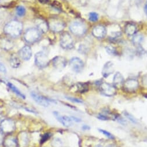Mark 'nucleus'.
<instances>
[{
    "mask_svg": "<svg viewBox=\"0 0 147 147\" xmlns=\"http://www.w3.org/2000/svg\"><path fill=\"white\" fill-rule=\"evenodd\" d=\"M67 63L65 58L62 56H56L52 59L53 67L59 70L64 69L67 65Z\"/></svg>",
    "mask_w": 147,
    "mask_h": 147,
    "instance_id": "obj_13",
    "label": "nucleus"
},
{
    "mask_svg": "<svg viewBox=\"0 0 147 147\" xmlns=\"http://www.w3.org/2000/svg\"><path fill=\"white\" fill-rule=\"evenodd\" d=\"M65 98L67 100H69L72 102H76V103H82L83 102V101L82 100H81L80 99L72 97H65Z\"/></svg>",
    "mask_w": 147,
    "mask_h": 147,
    "instance_id": "obj_31",
    "label": "nucleus"
},
{
    "mask_svg": "<svg viewBox=\"0 0 147 147\" xmlns=\"http://www.w3.org/2000/svg\"><path fill=\"white\" fill-rule=\"evenodd\" d=\"M23 30V24L18 20H12L9 22L4 27V32L12 37L19 36Z\"/></svg>",
    "mask_w": 147,
    "mask_h": 147,
    "instance_id": "obj_1",
    "label": "nucleus"
},
{
    "mask_svg": "<svg viewBox=\"0 0 147 147\" xmlns=\"http://www.w3.org/2000/svg\"><path fill=\"white\" fill-rule=\"evenodd\" d=\"M10 64L12 67L16 68L19 67L20 64V61L17 56L13 55L10 59Z\"/></svg>",
    "mask_w": 147,
    "mask_h": 147,
    "instance_id": "obj_24",
    "label": "nucleus"
},
{
    "mask_svg": "<svg viewBox=\"0 0 147 147\" xmlns=\"http://www.w3.org/2000/svg\"><path fill=\"white\" fill-rule=\"evenodd\" d=\"M69 66L72 71L79 73L83 70L84 68V63L81 59L74 57L70 60Z\"/></svg>",
    "mask_w": 147,
    "mask_h": 147,
    "instance_id": "obj_9",
    "label": "nucleus"
},
{
    "mask_svg": "<svg viewBox=\"0 0 147 147\" xmlns=\"http://www.w3.org/2000/svg\"><path fill=\"white\" fill-rule=\"evenodd\" d=\"M0 129L3 133L10 134L16 129V125L13 121L9 119L3 120L0 123Z\"/></svg>",
    "mask_w": 147,
    "mask_h": 147,
    "instance_id": "obj_7",
    "label": "nucleus"
},
{
    "mask_svg": "<svg viewBox=\"0 0 147 147\" xmlns=\"http://www.w3.org/2000/svg\"><path fill=\"white\" fill-rule=\"evenodd\" d=\"M60 43L61 47L65 49H71L74 47V41L72 36L67 32H64L61 35Z\"/></svg>",
    "mask_w": 147,
    "mask_h": 147,
    "instance_id": "obj_6",
    "label": "nucleus"
},
{
    "mask_svg": "<svg viewBox=\"0 0 147 147\" xmlns=\"http://www.w3.org/2000/svg\"><path fill=\"white\" fill-rule=\"evenodd\" d=\"M16 13L19 16H23L26 13V9L23 6H18L16 8Z\"/></svg>",
    "mask_w": 147,
    "mask_h": 147,
    "instance_id": "obj_26",
    "label": "nucleus"
},
{
    "mask_svg": "<svg viewBox=\"0 0 147 147\" xmlns=\"http://www.w3.org/2000/svg\"><path fill=\"white\" fill-rule=\"evenodd\" d=\"M139 83L138 81L136 79L130 78L127 80L123 83L124 89L130 93L135 92L138 88Z\"/></svg>",
    "mask_w": 147,
    "mask_h": 147,
    "instance_id": "obj_10",
    "label": "nucleus"
},
{
    "mask_svg": "<svg viewBox=\"0 0 147 147\" xmlns=\"http://www.w3.org/2000/svg\"><path fill=\"white\" fill-rule=\"evenodd\" d=\"M42 33V32L38 28H30L24 32V39L29 44H33L41 39Z\"/></svg>",
    "mask_w": 147,
    "mask_h": 147,
    "instance_id": "obj_2",
    "label": "nucleus"
},
{
    "mask_svg": "<svg viewBox=\"0 0 147 147\" xmlns=\"http://www.w3.org/2000/svg\"><path fill=\"white\" fill-rule=\"evenodd\" d=\"M107 31L105 28L102 26H97L92 30V34L94 36L97 38H102L105 36Z\"/></svg>",
    "mask_w": 147,
    "mask_h": 147,
    "instance_id": "obj_16",
    "label": "nucleus"
},
{
    "mask_svg": "<svg viewBox=\"0 0 147 147\" xmlns=\"http://www.w3.org/2000/svg\"><path fill=\"white\" fill-rule=\"evenodd\" d=\"M50 137V134L49 133H45L42 137L41 138V142H42V144L43 142H44L45 141H47L49 138Z\"/></svg>",
    "mask_w": 147,
    "mask_h": 147,
    "instance_id": "obj_32",
    "label": "nucleus"
},
{
    "mask_svg": "<svg viewBox=\"0 0 147 147\" xmlns=\"http://www.w3.org/2000/svg\"><path fill=\"white\" fill-rule=\"evenodd\" d=\"M42 4H47L49 2V0H38Z\"/></svg>",
    "mask_w": 147,
    "mask_h": 147,
    "instance_id": "obj_37",
    "label": "nucleus"
},
{
    "mask_svg": "<svg viewBox=\"0 0 147 147\" xmlns=\"http://www.w3.org/2000/svg\"><path fill=\"white\" fill-rule=\"evenodd\" d=\"M19 56L24 60H29L32 56V51L30 47L24 46L19 52Z\"/></svg>",
    "mask_w": 147,
    "mask_h": 147,
    "instance_id": "obj_15",
    "label": "nucleus"
},
{
    "mask_svg": "<svg viewBox=\"0 0 147 147\" xmlns=\"http://www.w3.org/2000/svg\"><path fill=\"white\" fill-rule=\"evenodd\" d=\"M4 138V134L2 132H0V145L3 143Z\"/></svg>",
    "mask_w": 147,
    "mask_h": 147,
    "instance_id": "obj_35",
    "label": "nucleus"
},
{
    "mask_svg": "<svg viewBox=\"0 0 147 147\" xmlns=\"http://www.w3.org/2000/svg\"><path fill=\"white\" fill-rule=\"evenodd\" d=\"M53 114L57 121L63 126L65 127H70L72 125L73 121L71 117L66 115L61 116L58 112H54Z\"/></svg>",
    "mask_w": 147,
    "mask_h": 147,
    "instance_id": "obj_12",
    "label": "nucleus"
},
{
    "mask_svg": "<svg viewBox=\"0 0 147 147\" xmlns=\"http://www.w3.org/2000/svg\"><path fill=\"white\" fill-rule=\"evenodd\" d=\"M72 121H74V122H81V119H80V118H76L75 117H71Z\"/></svg>",
    "mask_w": 147,
    "mask_h": 147,
    "instance_id": "obj_34",
    "label": "nucleus"
},
{
    "mask_svg": "<svg viewBox=\"0 0 147 147\" xmlns=\"http://www.w3.org/2000/svg\"><path fill=\"white\" fill-rule=\"evenodd\" d=\"M8 87L12 90V92H13L19 97H21L22 98H26L25 95L24 94H23L14 85H13L11 82H8Z\"/></svg>",
    "mask_w": 147,
    "mask_h": 147,
    "instance_id": "obj_22",
    "label": "nucleus"
},
{
    "mask_svg": "<svg viewBox=\"0 0 147 147\" xmlns=\"http://www.w3.org/2000/svg\"><path fill=\"white\" fill-rule=\"evenodd\" d=\"M105 49H106V51L107 52V53L109 55H114V56H115L117 55V52L116 49L111 46L107 47L105 48Z\"/></svg>",
    "mask_w": 147,
    "mask_h": 147,
    "instance_id": "obj_28",
    "label": "nucleus"
},
{
    "mask_svg": "<svg viewBox=\"0 0 147 147\" xmlns=\"http://www.w3.org/2000/svg\"><path fill=\"white\" fill-rule=\"evenodd\" d=\"M125 31L128 36H133L137 31V27L133 23H128L125 26Z\"/></svg>",
    "mask_w": 147,
    "mask_h": 147,
    "instance_id": "obj_20",
    "label": "nucleus"
},
{
    "mask_svg": "<svg viewBox=\"0 0 147 147\" xmlns=\"http://www.w3.org/2000/svg\"><path fill=\"white\" fill-rule=\"evenodd\" d=\"M49 27L52 31L56 32H59L63 30L65 28V23L60 19L57 18H52L48 23Z\"/></svg>",
    "mask_w": 147,
    "mask_h": 147,
    "instance_id": "obj_8",
    "label": "nucleus"
},
{
    "mask_svg": "<svg viewBox=\"0 0 147 147\" xmlns=\"http://www.w3.org/2000/svg\"><path fill=\"white\" fill-rule=\"evenodd\" d=\"M99 89L100 92L107 97H113L117 93L116 87L112 84L102 82L100 84Z\"/></svg>",
    "mask_w": 147,
    "mask_h": 147,
    "instance_id": "obj_4",
    "label": "nucleus"
},
{
    "mask_svg": "<svg viewBox=\"0 0 147 147\" xmlns=\"http://www.w3.org/2000/svg\"><path fill=\"white\" fill-rule=\"evenodd\" d=\"M124 82H125V80L123 76L121 74V73L117 72L114 77V79H113L114 85L115 87L120 86L123 85Z\"/></svg>",
    "mask_w": 147,
    "mask_h": 147,
    "instance_id": "obj_18",
    "label": "nucleus"
},
{
    "mask_svg": "<svg viewBox=\"0 0 147 147\" xmlns=\"http://www.w3.org/2000/svg\"><path fill=\"white\" fill-rule=\"evenodd\" d=\"M125 117L127 118V119H129L131 122H133V123H137V120L131 115V114H129L128 113H127V112H125Z\"/></svg>",
    "mask_w": 147,
    "mask_h": 147,
    "instance_id": "obj_30",
    "label": "nucleus"
},
{
    "mask_svg": "<svg viewBox=\"0 0 147 147\" xmlns=\"http://www.w3.org/2000/svg\"><path fill=\"white\" fill-rule=\"evenodd\" d=\"M145 13H146V15L147 16V1L146 3L145 6Z\"/></svg>",
    "mask_w": 147,
    "mask_h": 147,
    "instance_id": "obj_38",
    "label": "nucleus"
},
{
    "mask_svg": "<svg viewBox=\"0 0 147 147\" xmlns=\"http://www.w3.org/2000/svg\"><path fill=\"white\" fill-rule=\"evenodd\" d=\"M3 145L4 147H18V140L13 136H9L5 138L3 141Z\"/></svg>",
    "mask_w": 147,
    "mask_h": 147,
    "instance_id": "obj_17",
    "label": "nucleus"
},
{
    "mask_svg": "<svg viewBox=\"0 0 147 147\" xmlns=\"http://www.w3.org/2000/svg\"><path fill=\"white\" fill-rule=\"evenodd\" d=\"M31 96L36 103H37L41 106L44 107H48L49 105L50 100L48 98L38 94V93L32 92L31 93Z\"/></svg>",
    "mask_w": 147,
    "mask_h": 147,
    "instance_id": "obj_11",
    "label": "nucleus"
},
{
    "mask_svg": "<svg viewBox=\"0 0 147 147\" xmlns=\"http://www.w3.org/2000/svg\"><path fill=\"white\" fill-rule=\"evenodd\" d=\"M114 70L115 67L113 63L111 61H108L104 64L101 74L104 78H107L108 76L112 74L114 72Z\"/></svg>",
    "mask_w": 147,
    "mask_h": 147,
    "instance_id": "obj_14",
    "label": "nucleus"
},
{
    "mask_svg": "<svg viewBox=\"0 0 147 147\" xmlns=\"http://www.w3.org/2000/svg\"><path fill=\"white\" fill-rule=\"evenodd\" d=\"M52 144L53 147H63V142L62 140L59 138H56L53 140Z\"/></svg>",
    "mask_w": 147,
    "mask_h": 147,
    "instance_id": "obj_25",
    "label": "nucleus"
},
{
    "mask_svg": "<svg viewBox=\"0 0 147 147\" xmlns=\"http://www.w3.org/2000/svg\"><path fill=\"white\" fill-rule=\"evenodd\" d=\"M82 129L83 130L86 131V130H90V127L89 126H88V125H84L82 126Z\"/></svg>",
    "mask_w": 147,
    "mask_h": 147,
    "instance_id": "obj_36",
    "label": "nucleus"
},
{
    "mask_svg": "<svg viewBox=\"0 0 147 147\" xmlns=\"http://www.w3.org/2000/svg\"><path fill=\"white\" fill-rule=\"evenodd\" d=\"M98 131H99L101 134H102L103 135H104L105 136H106L107 137H108V138H109V139L113 140V139L115 138L114 136L111 133H109V131H107V130H103V129H98Z\"/></svg>",
    "mask_w": 147,
    "mask_h": 147,
    "instance_id": "obj_27",
    "label": "nucleus"
},
{
    "mask_svg": "<svg viewBox=\"0 0 147 147\" xmlns=\"http://www.w3.org/2000/svg\"><path fill=\"white\" fill-rule=\"evenodd\" d=\"M76 92H78V93H85L87 91H88L89 89V86L88 85L85 84V83H78L76 85Z\"/></svg>",
    "mask_w": 147,
    "mask_h": 147,
    "instance_id": "obj_21",
    "label": "nucleus"
},
{
    "mask_svg": "<svg viewBox=\"0 0 147 147\" xmlns=\"http://www.w3.org/2000/svg\"><path fill=\"white\" fill-rule=\"evenodd\" d=\"M71 32L77 36H82L86 31V26L80 22H74L69 26Z\"/></svg>",
    "mask_w": 147,
    "mask_h": 147,
    "instance_id": "obj_3",
    "label": "nucleus"
},
{
    "mask_svg": "<svg viewBox=\"0 0 147 147\" xmlns=\"http://www.w3.org/2000/svg\"><path fill=\"white\" fill-rule=\"evenodd\" d=\"M98 15L96 12H90L89 15V19L91 22H96L98 20Z\"/></svg>",
    "mask_w": 147,
    "mask_h": 147,
    "instance_id": "obj_29",
    "label": "nucleus"
},
{
    "mask_svg": "<svg viewBox=\"0 0 147 147\" xmlns=\"http://www.w3.org/2000/svg\"><path fill=\"white\" fill-rule=\"evenodd\" d=\"M35 63L36 65L40 68L47 67L49 63V59L47 54L44 52H39L35 55Z\"/></svg>",
    "mask_w": 147,
    "mask_h": 147,
    "instance_id": "obj_5",
    "label": "nucleus"
},
{
    "mask_svg": "<svg viewBox=\"0 0 147 147\" xmlns=\"http://www.w3.org/2000/svg\"><path fill=\"white\" fill-rule=\"evenodd\" d=\"M143 40H144L143 36L141 34H138L133 36V38L132 39V42L133 44L135 45L136 46H140L143 42Z\"/></svg>",
    "mask_w": 147,
    "mask_h": 147,
    "instance_id": "obj_23",
    "label": "nucleus"
},
{
    "mask_svg": "<svg viewBox=\"0 0 147 147\" xmlns=\"http://www.w3.org/2000/svg\"><path fill=\"white\" fill-rule=\"evenodd\" d=\"M0 72L5 73L7 72V69L5 66L2 63L0 62Z\"/></svg>",
    "mask_w": 147,
    "mask_h": 147,
    "instance_id": "obj_33",
    "label": "nucleus"
},
{
    "mask_svg": "<svg viewBox=\"0 0 147 147\" xmlns=\"http://www.w3.org/2000/svg\"><path fill=\"white\" fill-rule=\"evenodd\" d=\"M36 24L37 27L42 32H46L49 28L48 24L44 21V20L42 19H38L36 20Z\"/></svg>",
    "mask_w": 147,
    "mask_h": 147,
    "instance_id": "obj_19",
    "label": "nucleus"
}]
</instances>
